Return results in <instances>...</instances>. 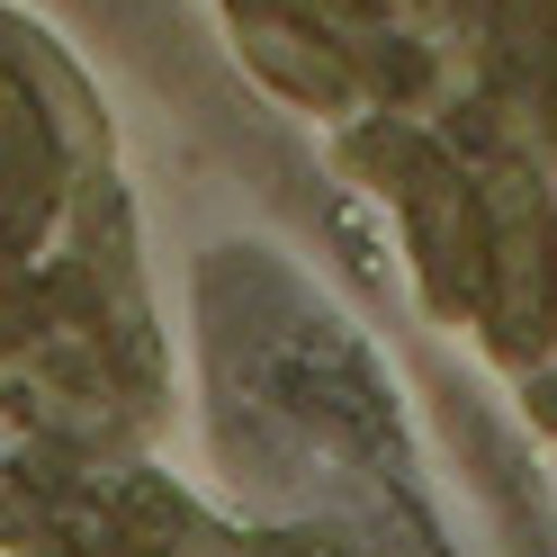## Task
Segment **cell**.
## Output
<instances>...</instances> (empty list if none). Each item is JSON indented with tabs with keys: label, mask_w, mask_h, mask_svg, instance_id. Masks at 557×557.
I'll return each instance as SVG.
<instances>
[{
	"label": "cell",
	"mask_w": 557,
	"mask_h": 557,
	"mask_svg": "<svg viewBox=\"0 0 557 557\" xmlns=\"http://www.w3.org/2000/svg\"><path fill=\"white\" fill-rule=\"evenodd\" d=\"M153 225L99 73L0 0V485H109L171 441Z\"/></svg>",
	"instance_id": "1"
}]
</instances>
